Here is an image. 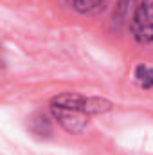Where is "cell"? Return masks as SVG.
I'll list each match as a JSON object with an SVG mask.
<instances>
[{
    "label": "cell",
    "instance_id": "6",
    "mask_svg": "<svg viewBox=\"0 0 153 155\" xmlns=\"http://www.w3.org/2000/svg\"><path fill=\"white\" fill-rule=\"evenodd\" d=\"M133 81L137 83L139 88L151 90L153 88V67L148 65V63H139L133 69Z\"/></svg>",
    "mask_w": 153,
    "mask_h": 155
},
{
    "label": "cell",
    "instance_id": "3",
    "mask_svg": "<svg viewBox=\"0 0 153 155\" xmlns=\"http://www.w3.org/2000/svg\"><path fill=\"white\" fill-rule=\"evenodd\" d=\"M49 114L61 126V130H65L70 135L83 134L88 128V123H90V117L85 116V114L67 110V108H60V107H52V105H49Z\"/></svg>",
    "mask_w": 153,
    "mask_h": 155
},
{
    "label": "cell",
    "instance_id": "4",
    "mask_svg": "<svg viewBox=\"0 0 153 155\" xmlns=\"http://www.w3.org/2000/svg\"><path fill=\"white\" fill-rule=\"evenodd\" d=\"M52 116L47 114V112H36L29 117V123H27V128L29 132L38 137V139H49L52 137L54 134V126H52Z\"/></svg>",
    "mask_w": 153,
    "mask_h": 155
},
{
    "label": "cell",
    "instance_id": "7",
    "mask_svg": "<svg viewBox=\"0 0 153 155\" xmlns=\"http://www.w3.org/2000/svg\"><path fill=\"white\" fill-rule=\"evenodd\" d=\"M108 0H72V9L79 15H90L105 7Z\"/></svg>",
    "mask_w": 153,
    "mask_h": 155
},
{
    "label": "cell",
    "instance_id": "2",
    "mask_svg": "<svg viewBox=\"0 0 153 155\" xmlns=\"http://www.w3.org/2000/svg\"><path fill=\"white\" fill-rule=\"evenodd\" d=\"M130 33L139 45L153 43V0H139L132 20Z\"/></svg>",
    "mask_w": 153,
    "mask_h": 155
},
{
    "label": "cell",
    "instance_id": "1",
    "mask_svg": "<svg viewBox=\"0 0 153 155\" xmlns=\"http://www.w3.org/2000/svg\"><path fill=\"white\" fill-rule=\"evenodd\" d=\"M49 105L74 110L88 117L105 116L115 108V103L105 96H90V94H81V92H61L54 96L49 101Z\"/></svg>",
    "mask_w": 153,
    "mask_h": 155
},
{
    "label": "cell",
    "instance_id": "5",
    "mask_svg": "<svg viewBox=\"0 0 153 155\" xmlns=\"http://www.w3.org/2000/svg\"><path fill=\"white\" fill-rule=\"evenodd\" d=\"M137 5V0H117L112 11V25L119 31L124 24H130L133 9Z\"/></svg>",
    "mask_w": 153,
    "mask_h": 155
}]
</instances>
